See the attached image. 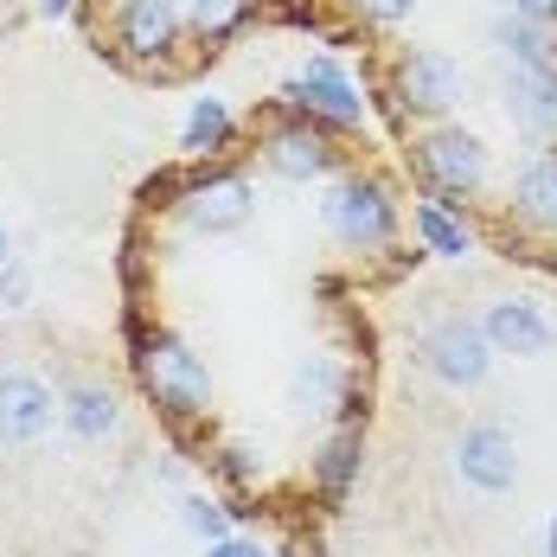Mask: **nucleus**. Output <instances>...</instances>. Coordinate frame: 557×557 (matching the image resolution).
<instances>
[{
	"label": "nucleus",
	"mask_w": 557,
	"mask_h": 557,
	"mask_svg": "<svg viewBox=\"0 0 557 557\" xmlns=\"http://www.w3.org/2000/svg\"><path fill=\"white\" fill-rule=\"evenodd\" d=\"M128 339H135V372H141L148 397L161 404V417L193 423V417L212 410V372H206V359H199L186 339L148 334L141 321H128Z\"/></svg>",
	"instance_id": "nucleus-1"
},
{
	"label": "nucleus",
	"mask_w": 557,
	"mask_h": 557,
	"mask_svg": "<svg viewBox=\"0 0 557 557\" xmlns=\"http://www.w3.org/2000/svg\"><path fill=\"white\" fill-rule=\"evenodd\" d=\"M321 219H327V231L339 244L372 250V244H385L397 231V206L385 199V186H372V180H339L334 193L321 199Z\"/></svg>",
	"instance_id": "nucleus-2"
},
{
	"label": "nucleus",
	"mask_w": 557,
	"mask_h": 557,
	"mask_svg": "<svg viewBox=\"0 0 557 557\" xmlns=\"http://www.w3.org/2000/svg\"><path fill=\"white\" fill-rule=\"evenodd\" d=\"M455 468H461L481 494H506V487L519 481L512 436H506L500 423H474V430H461V443H455Z\"/></svg>",
	"instance_id": "nucleus-3"
},
{
	"label": "nucleus",
	"mask_w": 557,
	"mask_h": 557,
	"mask_svg": "<svg viewBox=\"0 0 557 557\" xmlns=\"http://www.w3.org/2000/svg\"><path fill=\"white\" fill-rule=\"evenodd\" d=\"M180 26H186L180 0H122V13H115V39L135 58L173 52V46H180Z\"/></svg>",
	"instance_id": "nucleus-4"
},
{
	"label": "nucleus",
	"mask_w": 557,
	"mask_h": 557,
	"mask_svg": "<svg viewBox=\"0 0 557 557\" xmlns=\"http://www.w3.org/2000/svg\"><path fill=\"white\" fill-rule=\"evenodd\" d=\"M52 430V391L33 372H0V443H39Z\"/></svg>",
	"instance_id": "nucleus-5"
},
{
	"label": "nucleus",
	"mask_w": 557,
	"mask_h": 557,
	"mask_svg": "<svg viewBox=\"0 0 557 557\" xmlns=\"http://www.w3.org/2000/svg\"><path fill=\"white\" fill-rule=\"evenodd\" d=\"M487 334L481 327H468V321H443L436 334H430V372L443 379V385H481V372H487Z\"/></svg>",
	"instance_id": "nucleus-6"
},
{
	"label": "nucleus",
	"mask_w": 557,
	"mask_h": 557,
	"mask_svg": "<svg viewBox=\"0 0 557 557\" xmlns=\"http://www.w3.org/2000/svg\"><path fill=\"white\" fill-rule=\"evenodd\" d=\"M397 97H404L410 110H423V115L448 110V103L461 97V71H455V58H443V52H404V64H397Z\"/></svg>",
	"instance_id": "nucleus-7"
},
{
	"label": "nucleus",
	"mask_w": 557,
	"mask_h": 557,
	"mask_svg": "<svg viewBox=\"0 0 557 557\" xmlns=\"http://www.w3.org/2000/svg\"><path fill=\"white\" fill-rule=\"evenodd\" d=\"M263 161L276 173H288V180H321V173L334 168V148L321 141L314 122H288V128H276V135L263 141Z\"/></svg>",
	"instance_id": "nucleus-8"
},
{
	"label": "nucleus",
	"mask_w": 557,
	"mask_h": 557,
	"mask_svg": "<svg viewBox=\"0 0 557 557\" xmlns=\"http://www.w3.org/2000/svg\"><path fill=\"white\" fill-rule=\"evenodd\" d=\"M186 219L199 224V231H231V224H244L250 219V186H244L237 173L199 180V186L186 193Z\"/></svg>",
	"instance_id": "nucleus-9"
},
{
	"label": "nucleus",
	"mask_w": 557,
	"mask_h": 557,
	"mask_svg": "<svg viewBox=\"0 0 557 557\" xmlns=\"http://www.w3.org/2000/svg\"><path fill=\"white\" fill-rule=\"evenodd\" d=\"M295 90H301V110L334 115L339 128H352V122H359V97H352V84H346V71H339L334 58H314V64L295 77Z\"/></svg>",
	"instance_id": "nucleus-10"
},
{
	"label": "nucleus",
	"mask_w": 557,
	"mask_h": 557,
	"mask_svg": "<svg viewBox=\"0 0 557 557\" xmlns=\"http://www.w3.org/2000/svg\"><path fill=\"white\" fill-rule=\"evenodd\" d=\"M487 346L494 352H545L552 346V327L525 301H494L487 308Z\"/></svg>",
	"instance_id": "nucleus-11"
},
{
	"label": "nucleus",
	"mask_w": 557,
	"mask_h": 557,
	"mask_svg": "<svg viewBox=\"0 0 557 557\" xmlns=\"http://www.w3.org/2000/svg\"><path fill=\"white\" fill-rule=\"evenodd\" d=\"M359 455H366L359 423H346V430H334V436L321 443V455H314V481H321L327 500H346V487L359 481Z\"/></svg>",
	"instance_id": "nucleus-12"
},
{
	"label": "nucleus",
	"mask_w": 557,
	"mask_h": 557,
	"mask_svg": "<svg viewBox=\"0 0 557 557\" xmlns=\"http://www.w3.org/2000/svg\"><path fill=\"white\" fill-rule=\"evenodd\" d=\"M64 423H71L84 443H103L115 423H122V410H115V397L103 385H77L71 397H64Z\"/></svg>",
	"instance_id": "nucleus-13"
},
{
	"label": "nucleus",
	"mask_w": 557,
	"mask_h": 557,
	"mask_svg": "<svg viewBox=\"0 0 557 557\" xmlns=\"http://www.w3.org/2000/svg\"><path fill=\"white\" fill-rule=\"evenodd\" d=\"M334 397H339V366H334V359H321V352H314V359H301V366H295L288 404H295L301 417H308V410H334Z\"/></svg>",
	"instance_id": "nucleus-14"
},
{
	"label": "nucleus",
	"mask_w": 557,
	"mask_h": 557,
	"mask_svg": "<svg viewBox=\"0 0 557 557\" xmlns=\"http://www.w3.org/2000/svg\"><path fill=\"white\" fill-rule=\"evenodd\" d=\"M224 141H231V115H224L219 97H199L193 110H186V135H180V148H193V154H219Z\"/></svg>",
	"instance_id": "nucleus-15"
},
{
	"label": "nucleus",
	"mask_w": 557,
	"mask_h": 557,
	"mask_svg": "<svg viewBox=\"0 0 557 557\" xmlns=\"http://www.w3.org/2000/svg\"><path fill=\"white\" fill-rule=\"evenodd\" d=\"M250 20V0H193V26L206 33V39H224V33H237Z\"/></svg>",
	"instance_id": "nucleus-16"
},
{
	"label": "nucleus",
	"mask_w": 557,
	"mask_h": 557,
	"mask_svg": "<svg viewBox=\"0 0 557 557\" xmlns=\"http://www.w3.org/2000/svg\"><path fill=\"white\" fill-rule=\"evenodd\" d=\"M417 231H423L430 250H443V257H461V250H468V231H461L455 219H443L436 206H417Z\"/></svg>",
	"instance_id": "nucleus-17"
},
{
	"label": "nucleus",
	"mask_w": 557,
	"mask_h": 557,
	"mask_svg": "<svg viewBox=\"0 0 557 557\" xmlns=\"http://www.w3.org/2000/svg\"><path fill=\"white\" fill-rule=\"evenodd\" d=\"M186 525H193L206 545H219V539H224V506H212V500H199V494H193V500H186Z\"/></svg>",
	"instance_id": "nucleus-18"
},
{
	"label": "nucleus",
	"mask_w": 557,
	"mask_h": 557,
	"mask_svg": "<svg viewBox=\"0 0 557 557\" xmlns=\"http://www.w3.org/2000/svg\"><path fill=\"white\" fill-rule=\"evenodd\" d=\"M219 474L224 481H231V487H250V481H257V455H250V448H219Z\"/></svg>",
	"instance_id": "nucleus-19"
},
{
	"label": "nucleus",
	"mask_w": 557,
	"mask_h": 557,
	"mask_svg": "<svg viewBox=\"0 0 557 557\" xmlns=\"http://www.w3.org/2000/svg\"><path fill=\"white\" fill-rule=\"evenodd\" d=\"M206 557H263L257 539H219V545H206Z\"/></svg>",
	"instance_id": "nucleus-20"
},
{
	"label": "nucleus",
	"mask_w": 557,
	"mask_h": 557,
	"mask_svg": "<svg viewBox=\"0 0 557 557\" xmlns=\"http://www.w3.org/2000/svg\"><path fill=\"white\" fill-rule=\"evenodd\" d=\"M366 20H397V13H410V0H352Z\"/></svg>",
	"instance_id": "nucleus-21"
},
{
	"label": "nucleus",
	"mask_w": 557,
	"mask_h": 557,
	"mask_svg": "<svg viewBox=\"0 0 557 557\" xmlns=\"http://www.w3.org/2000/svg\"><path fill=\"white\" fill-rule=\"evenodd\" d=\"M545 557H557V519H552V532H545Z\"/></svg>",
	"instance_id": "nucleus-22"
},
{
	"label": "nucleus",
	"mask_w": 557,
	"mask_h": 557,
	"mask_svg": "<svg viewBox=\"0 0 557 557\" xmlns=\"http://www.w3.org/2000/svg\"><path fill=\"white\" fill-rule=\"evenodd\" d=\"M64 7H71V0H46V13H64Z\"/></svg>",
	"instance_id": "nucleus-23"
},
{
	"label": "nucleus",
	"mask_w": 557,
	"mask_h": 557,
	"mask_svg": "<svg viewBox=\"0 0 557 557\" xmlns=\"http://www.w3.org/2000/svg\"><path fill=\"white\" fill-rule=\"evenodd\" d=\"M0 257H7V231H0Z\"/></svg>",
	"instance_id": "nucleus-24"
}]
</instances>
